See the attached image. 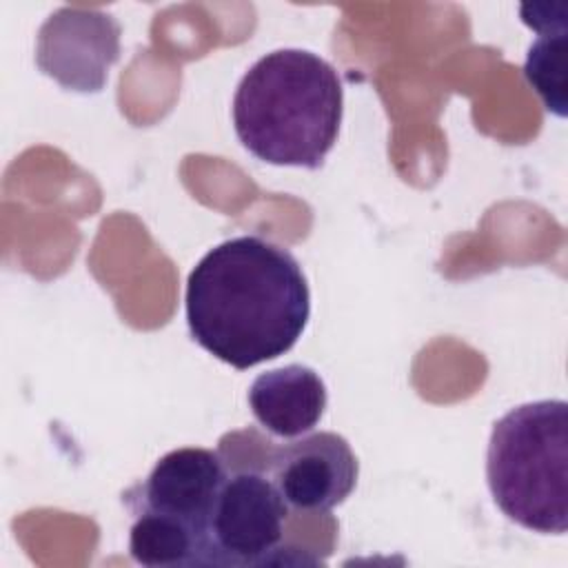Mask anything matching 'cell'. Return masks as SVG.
<instances>
[{
	"label": "cell",
	"mask_w": 568,
	"mask_h": 568,
	"mask_svg": "<svg viewBox=\"0 0 568 568\" xmlns=\"http://www.w3.org/2000/svg\"><path fill=\"white\" fill-rule=\"evenodd\" d=\"M566 49H568V29L541 33L528 49V55L524 62V75L528 84L541 98L544 106L559 118H566L568 113Z\"/></svg>",
	"instance_id": "cell-10"
},
{
	"label": "cell",
	"mask_w": 568,
	"mask_h": 568,
	"mask_svg": "<svg viewBox=\"0 0 568 568\" xmlns=\"http://www.w3.org/2000/svg\"><path fill=\"white\" fill-rule=\"evenodd\" d=\"M342 111L344 89L335 67L304 49L262 55L233 95L242 146L277 166L320 169L337 142Z\"/></svg>",
	"instance_id": "cell-2"
},
{
	"label": "cell",
	"mask_w": 568,
	"mask_h": 568,
	"mask_svg": "<svg viewBox=\"0 0 568 568\" xmlns=\"http://www.w3.org/2000/svg\"><path fill=\"white\" fill-rule=\"evenodd\" d=\"M357 475L359 464L351 444L331 430L277 446L271 455V481L295 510H333L355 490Z\"/></svg>",
	"instance_id": "cell-6"
},
{
	"label": "cell",
	"mask_w": 568,
	"mask_h": 568,
	"mask_svg": "<svg viewBox=\"0 0 568 568\" xmlns=\"http://www.w3.org/2000/svg\"><path fill=\"white\" fill-rule=\"evenodd\" d=\"M486 479L499 510L541 532L568 530V404L539 399L495 422Z\"/></svg>",
	"instance_id": "cell-3"
},
{
	"label": "cell",
	"mask_w": 568,
	"mask_h": 568,
	"mask_svg": "<svg viewBox=\"0 0 568 568\" xmlns=\"http://www.w3.org/2000/svg\"><path fill=\"white\" fill-rule=\"evenodd\" d=\"M120 22L95 7L64 4L38 29L36 64L60 87L98 93L120 58Z\"/></svg>",
	"instance_id": "cell-5"
},
{
	"label": "cell",
	"mask_w": 568,
	"mask_h": 568,
	"mask_svg": "<svg viewBox=\"0 0 568 568\" xmlns=\"http://www.w3.org/2000/svg\"><path fill=\"white\" fill-rule=\"evenodd\" d=\"M248 404L268 433L300 437L320 424L326 408V386L313 368L288 364L257 375L248 388Z\"/></svg>",
	"instance_id": "cell-8"
},
{
	"label": "cell",
	"mask_w": 568,
	"mask_h": 568,
	"mask_svg": "<svg viewBox=\"0 0 568 568\" xmlns=\"http://www.w3.org/2000/svg\"><path fill=\"white\" fill-rule=\"evenodd\" d=\"M184 302L193 339L237 371L291 351L311 315L300 262L257 235L231 237L204 253L189 273Z\"/></svg>",
	"instance_id": "cell-1"
},
{
	"label": "cell",
	"mask_w": 568,
	"mask_h": 568,
	"mask_svg": "<svg viewBox=\"0 0 568 568\" xmlns=\"http://www.w3.org/2000/svg\"><path fill=\"white\" fill-rule=\"evenodd\" d=\"M229 477L224 459L209 448H178L155 462L142 484L126 497L131 510H151L180 519L209 544V519Z\"/></svg>",
	"instance_id": "cell-7"
},
{
	"label": "cell",
	"mask_w": 568,
	"mask_h": 568,
	"mask_svg": "<svg viewBox=\"0 0 568 568\" xmlns=\"http://www.w3.org/2000/svg\"><path fill=\"white\" fill-rule=\"evenodd\" d=\"M135 521L129 532L133 561L149 568L209 566V544L202 532L169 515L133 510Z\"/></svg>",
	"instance_id": "cell-9"
},
{
	"label": "cell",
	"mask_w": 568,
	"mask_h": 568,
	"mask_svg": "<svg viewBox=\"0 0 568 568\" xmlns=\"http://www.w3.org/2000/svg\"><path fill=\"white\" fill-rule=\"evenodd\" d=\"M288 506L271 477L229 475L209 519V566L266 564L284 535Z\"/></svg>",
	"instance_id": "cell-4"
}]
</instances>
